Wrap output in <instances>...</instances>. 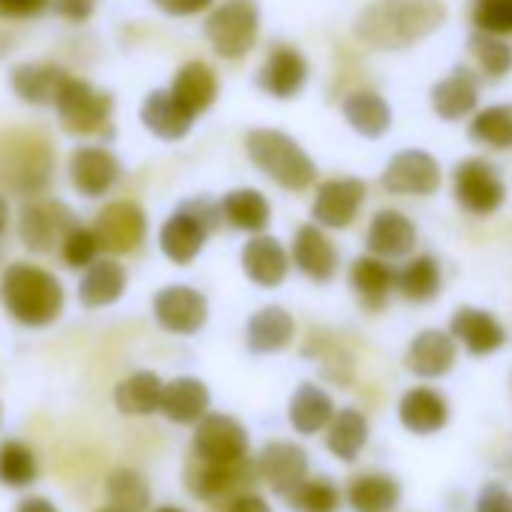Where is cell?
Returning <instances> with one entry per match:
<instances>
[{
    "label": "cell",
    "mask_w": 512,
    "mask_h": 512,
    "mask_svg": "<svg viewBox=\"0 0 512 512\" xmlns=\"http://www.w3.org/2000/svg\"><path fill=\"white\" fill-rule=\"evenodd\" d=\"M296 338V320L287 308L281 305H266L256 311L247 326H244V341L247 350L256 356H269V353H281L293 344Z\"/></svg>",
    "instance_id": "obj_27"
},
{
    "label": "cell",
    "mask_w": 512,
    "mask_h": 512,
    "mask_svg": "<svg viewBox=\"0 0 512 512\" xmlns=\"http://www.w3.org/2000/svg\"><path fill=\"white\" fill-rule=\"evenodd\" d=\"M244 151L250 163L260 169L281 190L302 193L317 184V163L311 154L284 130L256 127L244 136Z\"/></svg>",
    "instance_id": "obj_3"
},
{
    "label": "cell",
    "mask_w": 512,
    "mask_h": 512,
    "mask_svg": "<svg viewBox=\"0 0 512 512\" xmlns=\"http://www.w3.org/2000/svg\"><path fill=\"white\" fill-rule=\"evenodd\" d=\"M440 290H443V272L437 256L431 253L407 256V263L398 269L395 293L410 305H428L440 296Z\"/></svg>",
    "instance_id": "obj_32"
},
{
    "label": "cell",
    "mask_w": 512,
    "mask_h": 512,
    "mask_svg": "<svg viewBox=\"0 0 512 512\" xmlns=\"http://www.w3.org/2000/svg\"><path fill=\"white\" fill-rule=\"evenodd\" d=\"M455 359H458V341L452 338V332L422 329L404 353V368L413 377L440 380L455 368Z\"/></svg>",
    "instance_id": "obj_22"
},
{
    "label": "cell",
    "mask_w": 512,
    "mask_h": 512,
    "mask_svg": "<svg viewBox=\"0 0 512 512\" xmlns=\"http://www.w3.org/2000/svg\"><path fill=\"white\" fill-rule=\"evenodd\" d=\"M97 512H127V509H121V506H115V503H106V506L97 509Z\"/></svg>",
    "instance_id": "obj_54"
},
{
    "label": "cell",
    "mask_w": 512,
    "mask_h": 512,
    "mask_svg": "<svg viewBox=\"0 0 512 512\" xmlns=\"http://www.w3.org/2000/svg\"><path fill=\"white\" fill-rule=\"evenodd\" d=\"M112 109H115V100L112 94L94 88L91 82L85 79H76L70 76L67 85L61 88L58 100H55V112H58V121L67 133L73 136H91V133H100L109 118H112Z\"/></svg>",
    "instance_id": "obj_8"
},
{
    "label": "cell",
    "mask_w": 512,
    "mask_h": 512,
    "mask_svg": "<svg viewBox=\"0 0 512 512\" xmlns=\"http://www.w3.org/2000/svg\"><path fill=\"white\" fill-rule=\"evenodd\" d=\"M73 226H79L73 211L64 202L43 199V196L25 202L16 220V232L31 253H52L55 247L64 244Z\"/></svg>",
    "instance_id": "obj_9"
},
{
    "label": "cell",
    "mask_w": 512,
    "mask_h": 512,
    "mask_svg": "<svg viewBox=\"0 0 512 512\" xmlns=\"http://www.w3.org/2000/svg\"><path fill=\"white\" fill-rule=\"evenodd\" d=\"M398 269L389 266V260L377 253H362L350 266V290L356 293L359 305L371 314H380L389 305V296L395 293Z\"/></svg>",
    "instance_id": "obj_24"
},
{
    "label": "cell",
    "mask_w": 512,
    "mask_h": 512,
    "mask_svg": "<svg viewBox=\"0 0 512 512\" xmlns=\"http://www.w3.org/2000/svg\"><path fill=\"white\" fill-rule=\"evenodd\" d=\"M106 494H109V503H115L127 512H148L151 509V488L142 479V473H136L130 467L109 473Z\"/></svg>",
    "instance_id": "obj_44"
},
{
    "label": "cell",
    "mask_w": 512,
    "mask_h": 512,
    "mask_svg": "<svg viewBox=\"0 0 512 512\" xmlns=\"http://www.w3.org/2000/svg\"><path fill=\"white\" fill-rule=\"evenodd\" d=\"M398 419L410 434H437L449 422V401L431 386H413L398 401Z\"/></svg>",
    "instance_id": "obj_28"
},
{
    "label": "cell",
    "mask_w": 512,
    "mask_h": 512,
    "mask_svg": "<svg viewBox=\"0 0 512 512\" xmlns=\"http://www.w3.org/2000/svg\"><path fill=\"white\" fill-rule=\"evenodd\" d=\"M223 512H272V506L263 500V497H256L253 491H241V494H235L229 503H226V509Z\"/></svg>",
    "instance_id": "obj_51"
},
{
    "label": "cell",
    "mask_w": 512,
    "mask_h": 512,
    "mask_svg": "<svg viewBox=\"0 0 512 512\" xmlns=\"http://www.w3.org/2000/svg\"><path fill=\"white\" fill-rule=\"evenodd\" d=\"M290 266H293L290 250L269 232L250 235V241L241 247V272L247 275L250 284L263 290L281 287L290 275Z\"/></svg>",
    "instance_id": "obj_17"
},
{
    "label": "cell",
    "mask_w": 512,
    "mask_h": 512,
    "mask_svg": "<svg viewBox=\"0 0 512 512\" xmlns=\"http://www.w3.org/2000/svg\"><path fill=\"white\" fill-rule=\"evenodd\" d=\"M55 169L52 145L34 133H7L0 136V184L37 196L49 187Z\"/></svg>",
    "instance_id": "obj_4"
},
{
    "label": "cell",
    "mask_w": 512,
    "mask_h": 512,
    "mask_svg": "<svg viewBox=\"0 0 512 512\" xmlns=\"http://www.w3.org/2000/svg\"><path fill=\"white\" fill-rule=\"evenodd\" d=\"M419 241V232H416V223L398 211V208H380L371 223H368V232H365V247L368 253H377L383 260H407L413 253Z\"/></svg>",
    "instance_id": "obj_23"
},
{
    "label": "cell",
    "mask_w": 512,
    "mask_h": 512,
    "mask_svg": "<svg viewBox=\"0 0 512 512\" xmlns=\"http://www.w3.org/2000/svg\"><path fill=\"white\" fill-rule=\"evenodd\" d=\"M121 160L100 145H82L70 157V181L79 196L100 199L121 181Z\"/></svg>",
    "instance_id": "obj_20"
},
{
    "label": "cell",
    "mask_w": 512,
    "mask_h": 512,
    "mask_svg": "<svg viewBox=\"0 0 512 512\" xmlns=\"http://www.w3.org/2000/svg\"><path fill=\"white\" fill-rule=\"evenodd\" d=\"M100 238H97V232H94V226L88 229V226H73L70 232H67V238H64V244H61V260L70 266V269H79V272H85L91 263H97L100 260Z\"/></svg>",
    "instance_id": "obj_46"
},
{
    "label": "cell",
    "mask_w": 512,
    "mask_h": 512,
    "mask_svg": "<svg viewBox=\"0 0 512 512\" xmlns=\"http://www.w3.org/2000/svg\"><path fill=\"white\" fill-rule=\"evenodd\" d=\"M0 422H4V404H0Z\"/></svg>",
    "instance_id": "obj_56"
},
{
    "label": "cell",
    "mask_w": 512,
    "mask_h": 512,
    "mask_svg": "<svg viewBox=\"0 0 512 512\" xmlns=\"http://www.w3.org/2000/svg\"><path fill=\"white\" fill-rule=\"evenodd\" d=\"M335 413H338V410H335L332 395H329L323 386H317V383H302V386L293 392L290 407H287L290 425H293L299 434H305V437L326 431L329 422L335 419Z\"/></svg>",
    "instance_id": "obj_35"
},
{
    "label": "cell",
    "mask_w": 512,
    "mask_h": 512,
    "mask_svg": "<svg viewBox=\"0 0 512 512\" xmlns=\"http://www.w3.org/2000/svg\"><path fill=\"white\" fill-rule=\"evenodd\" d=\"M190 455L199 461H211V464H238L250 458V434L235 416L205 413L196 422Z\"/></svg>",
    "instance_id": "obj_10"
},
{
    "label": "cell",
    "mask_w": 512,
    "mask_h": 512,
    "mask_svg": "<svg viewBox=\"0 0 512 512\" xmlns=\"http://www.w3.org/2000/svg\"><path fill=\"white\" fill-rule=\"evenodd\" d=\"M365 443H368V419H365V413L356 410V407L338 410L335 419L326 428V449L338 461L353 464L362 455Z\"/></svg>",
    "instance_id": "obj_39"
},
{
    "label": "cell",
    "mask_w": 512,
    "mask_h": 512,
    "mask_svg": "<svg viewBox=\"0 0 512 512\" xmlns=\"http://www.w3.org/2000/svg\"><path fill=\"white\" fill-rule=\"evenodd\" d=\"M290 256L293 266L314 284H329L341 269V253L320 223H305L296 229Z\"/></svg>",
    "instance_id": "obj_16"
},
{
    "label": "cell",
    "mask_w": 512,
    "mask_h": 512,
    "mask_svg": "<svg viewBox=\"0 0 512 512\" xmlns=\"http://www.w3.org/2000/svg\"><path fill=\"white\" fill-rule=\"evenodd\" d=\"M253 473L256 464L250 458L238 461V464H211V461H199L190 455L187 467H184V485L196 500H217V497H235L244 491V485L256 482Z\"/></svg>",
    "instance_id": "obj_14"
},
{
    "label": "cell",
    "mask_w": 512,
    "mask_h": 512,
    "mask_svg": "<svg viewBox=\"0 0 512 512\" xmlns=\"http://www.w3.org/2000/svg\"><path fill=\"white\" fill-rule=\"evenodd\" d=\"M7 226H10V202L4 199V193H0V235L7 232Z\"/></svg>",
    "instance_id": "obj_53"
},
{
    "label": "cell",
    "mask_w": 512,
    "mask_h": 512,
    "mask_svg": "<svg viewBox=\"0 0 512 512\" xmlns=\"http://www.w3.org/2000/svg\"><path fill=\"white\" fill-rule=\"evenodd\" d=\"M455 205L470 217H491L506 202V181L485 157H464L452 169Z\"/></svg>",
    "instance_id": "obj_7"
},
{
    "label": "cell",
    "mask_w": 512,
    "mask_h": 512,
    "mask_svg": "<svg viewBox=\"0 0 512 512\" xmlns=\"http://www.w3.org/2000/svg\"><path fill=\"white\" fill-rule=\"evenodd\" d=\"M127 293V269L118 260H97L79 281V302L88 311L109 308Z\"/></svg>",
    "instance_id": "obj_34"
},
{
    "label": "cell",
    "mask_w": 512,
    "mask_h": 512,
    "mask_svg": "<svg viewBox=\"0 0 512 512\" xmlns=\"http://www.w3.org/2000/svg\"><path fill=\"white\" fill-rule=\"evenodd\" d=\"M220 217V205H211L208 199H190L178 205L160 226L163 256L175 266H190L205 250V241L220 223Z\"/></svg>",
    "instance_id": "obj_5"
},
{
    "label": "cell",
    "mask_w": 512,
    "mask_h": 512,
    "mask_svg": "<svg viewBox=\"0 0 512 512\" xmlns=\"http://www.w3.org/2000/svg\"><path fill=\"white\" fill-rule=\"evenodd\" d=\"M211 407V392L196 377H175L163 389L160 413L175 425H196Z\"/></svg>",
    "instance_id": "obj_33"
},
{
    "label": "cell",
    "mask_w": 512,
    "mask_h": 512,
    "mask_svg": "<svg viewBox=\"0 0 512 512\" xmlns=\"http://www.w3.org/2000/svg\"><path fill=\"white\" fill-rule=\"evenodd\" d=\"M428 103H431V112L446 124L467 121L479 109V79L467 67H452L431 88Z\"/></svg>",
    "instance_id": "obj_21"
},
{
    "label": "cell",
    "mask_w": 512,
    "mask_h": 512,
    "mask_svg": "<svg viewBox=\"0 0 512 512\" xmlns=\"http://www.w3.org/2000/svg\"><path fill=\"white\" fill-rule=\"evenodd\" d=\"M217 205H220L223 220L232 229L247 232V235L266 232L272 223V202L263 190H256V187H235V190L223 193Z\"/></svg>",
    "instance_id": "obj_30"
},
{
    "label": "cell",
    "mask_w": 512,
    "mask_h": 512,
    "mask_svg": "<svg viewBox=\"0 0 512 512\" xmlns=\"http://www.w3.org/2000/svg\"><path fill=\"white\" fill-rule=\"evenodd\" d=\"M169 91L199 118L214 106L220 94V82H217V73L205 61H187L184 67H178Z\"/></svg>",
    "instance_id": "obj_36"
},
{
    "label": "cell",
    "mask_w": 512,
    "mask_h": 512,
    "mask_svg": "<svg viewBox=\"0 0 512 512\" xmlns=\"http://www.w3.org/2000/svg\"><path fill=\"white\" fill-rule=\"evenodd\" d=\"M52 4H55V13L58 16H64L67 22L82 25V22H88L97 13L100 0H52Z\"/></svg>",
    "instance_id": "obj_50"
},
{
    "label": "cell",
    "mask_w": 512,
    "mask_h": 512,
    "mask_svg": "<svg viewBox=\"0 0 512 512\" xmlns=\"http://www.w3.org/2000/svg\"><path fill=\"white\" fill-rule=\"evenodd\" d=\"M151 4L172 19H190V16L208 13L214 7V0H151Z\"/></svg>",
    "instance_id": "obj_48"
},
{
    "label": "cell",
    "mask_w": 512,
    "mask_h": 512,
    "mask_svg": "<svg viewBox=\"0 0 512 512\" xmlns=\"http://www.w3.org/2000/svg\"><path fill=\"white\" fill-rule=\"evenodd\" d=\"M154 320L169 335H196L208 323V299L187 284L163 287L151 302Z\"/></svg>",
    "instance_id": "obj_15"
},
{
    "label": "cell",
    "mask_w": 512,
    "mask_h": 512,
    "mask_svg": "<svg viewBox=\"0 0 512 512\" xmlns=\"http://www.w3.org/2000/svg\"><path fill=\"white\" fill-rule=\"evenodd\" d=\"M446 22L443 0H374L356 22L353 34L359 43L377 52H404L437 34Z\"/></svg>",
    "instance_id": "obj_1"
},
{
    "label": "cell",
    "mask_w": 512,
    "mask_h": 512,
    "mask_svg": "<svg viewBox=\"0 0 512 512\" xmlns=\"http://www.w3.org/2000/svg\"><path fill=\"white\" fill-rule=\"evenodd\" d=\"M154 512H184L181 506H157Z\"/></svg>",
    "instance_id": "obj_55"
},
{
    "label": "cell",
    "mask_w": 512,
    "mask_h": 512,
    "mask_svg": "<svg viewBox=\"0 0 512 512\" xmlns=\"http://www.w3.org/2000/svg\"><path fill=\"white\" fill-rule=\"evenodd\" d=\"M470 142L488 151H509L512 148V103H494L476 109L467 124Z\"/></svg>",
    "instance_id": "obj_40"
},
{
    "label": "cell",
    "mask_w": 512,
    "mask_h": 512,
    "mask_svg": "<svg viewBox=\"0 0 512 512\" xmlns=\"http://www.w3.org/2000/svg\"><path fill=\"white\" fill-rule=\"evenodd\" d=\"M40 476L37 458L28 443L22 440H4L0 443V482L10 488H28Z\"/></svg>",
    "instance_id": "obj_43"
},
{
    "label": "cell",
    "mask_w": 512,
    "mask_h": 512,
    "mask_svg": "<svg viewBox=\"0 0 512 512\" xmlns=\"http://www.w3.org/2000/svg\"><path fill=\"white\" fill-rule=\"evenodd\" d=\"M260 4L256 0H223L208 10L205 40L223 61H241L260 40Z\"/></svg>",
    "instance_id": "obj_6"
},
{
    "label": "cell",
    "mask_w": 512,
    "mask_h": 512,
    "mask_svg": "<svg viewBox=\"0 0 512 512\" xmlns=\"http://www.w3.org/2000/svg\"><path fill=\"white\" fill-rule=\"evenodd\" d=\"M70 73L61 64H40L28 61L10 70V88L31 106H55L61 88L67 85Z\"/></svg>",
    "instance_id": "obj_29"
},
{
    "label": "cell",
    "mask_w": 512,
    "mask_h": 512,
    "mask_svg": "<svg viewBox=\"0 0 512 512\" xmlns=\"http://www.w3.org/2000/svg\"><path fill=\"white\" fill-rule=\"evenodd\" d=\"M449 332L452 338L476 359L482 356H491L497 353L503 344H506V329L503 323L491 314V311H482V308H458L449 320Z\"/></svg>",
    "instance_id": "obj_26"
},
{
    "label": "cell",
    "mask_w": 512,
    "mask_h": 512,
    "mask_svg": "<svg viewBox=\"0 0 512 512\" xmlns=\"http://www.w3.org/2000/svg\"><path fill=\"white\" fill-rule=\"evenodd\" d=\"M365 196H368V184L356 175L326 178L317 184V193L311 202V217H314V223H320L326 229H347L359 217Z\"/></svg>",
    "instance_id": "obj_12"
},
{
    "label": "cell",
    "mask_w": 512,
    "mask_h": 512,
    "mask_svg": "<svg viewBox=\"0 0 512 512\" xmlns=\"http://www.w3.org/2000/svg\"><path fill=\"white\" fill-rule=\"evenodd\" d=\"M166 383L154 371H133L115 386V407L124 416H151L160 410Z\"/></svg>",
    "instance_id": "obj_38"
},
{
    "label": "cell",
    "mask_w": 512,
    "mask_h": 512,
    "mask_svg": "<svg viewBox=\"0 0 512 512\" xmlns=\"http://www.w3.org/2000/svg\"><path fill=\"white\" fill-rule=\"evenodd\" d=\"M476 512H512V491L503 482H485L476 497Z\"/></svg>",
    "instance_id": "obj_47"
},
{
    "label": "cell",
    "mask_w": 512,
    "mask_h": 512,
    "mask_svg": "<svg viewBox=\"0 0 512 512\" xmlns=\"http://www.w3.org/2000/svg\"><path fill=\"white\" fill-rule=\"evenodd\" d=\"M16 512H58V506L52 500H46V497H25L16 506Z\"/></svg>",
    "instance_id": "obj_52"
},
{
    "label": "cell",
    "mask_w": 512,
    "mask_h": 512,
    "mask_svg": "<svg viewBox=\"0 0 512 512\" xmlns=\"http://www.w3.org/2000/svg\"><path fill=\"white\" fill-rule=\"evenodd\" d=\"M0 305L16 323L28 329H43L61 317L67 296L64 284L52 272L34 263H10L0 275Z\"/></svg>",
    "instance_id": "obj_2"
},
{
    "label": "cell",
    "mask_w": 512,
    "mask_h": 512,
    "mask_svg": "<svg viewBox=\"0 0 512 512\" xmlns=\"http://www.w3.org/2000/svg\"><path fill=\"white\" fill-rule=\"evenodd\" d=\"M139 121L151 136H157L163 142H181L193 130L196 115L169 88H157L142 100Z\"/></svg>",
    "instance_id": "obj_25"
},
{
    "label": "cell",
    "mask_w": 512,
    "mask_h": 512,
    "mask_svg": "<svg viewBox=\"0 0 512 512\" xmlns=\"http://www.w3.org/2000/svg\"><path fill=\"white\" fill-rule=\"evenodd\" d=\"M284 500L293 512H341L344 503L341 488L326 476H308Z\"/></svg>",
    "instance_id": "obj_42"
},
{
    "label": "cell",
    "mask_w": 512,
    "mask_h": 512,
    "mask_svg": "<svg viewBox=\"0 0 512 512\" xmlns=\"http://www.w3.org/2000/svg\"><path fill=\"white\" fill-rule=\"evenodd\" d=\"M94 232L106 253L124 256V253H133L145 241L148 214L142 205H136L130 199H118V202H109L106 208H100V214L94 217Z\"/></svg>",
    "instance_id": "obj_13"
},
{
    "label": "cell",
    "mask_w": 512,
    "mask_h": 512,
    "mask_svg": "<svg viewBox=\"0 0 512 512\" xmlns=\"http://www.w3.org/2000/svg\"><path fill=\"white\" fill-rule=\"evenodd\" d=\"M353 512H395L401 503V482L389 473H359L347 485Z\"/></svg>",
    "instance_id": "obj_37"
},
{
    "label": "cell",
    "mask_w": 512,
    "mask_h": 512,
    "mask_svg": "<svg viewBox=\"0 0 512 512\" xmlns=\"http://www.w3.org/2000/svg\"><path fill=\"white\" fill-rule=\"evenodd\" d=\"M341 115L350 124L353 133L365 139H380L392 130V106L386 103L383 94L359 88L341 100Z\"/></svg>",
    "instance_id": "obj_31"
},
{
    "label": "cell",
    "mask_w": 512,
    "mask_h": 512,
    "mask_svg": "<svg viewBox=\"0 0 512 512\" xmlns=\"http://www.w3.org/2000/svg\"><path fill=\"white\" fill-rule=\"evenodd\" d=\"M308 76V58L296 46H275L256 70V85L272 100H293L305 91Z\"/></svg>",
    "instance_id": "obj_18"
},
{
    "label": "cell",
    "mask_w": 512,
    "mask_h": 512,
    "mask_svg": "<svg viewBox=\"0 0 512 512\" xmlns=\"http://www.w3.org/2000/svg\"><path fill=\"white\" fill-rule=\"evenodd\" d=\"M440 181H443V172H440L437 157H431L422 148L398 151L380 175L383 190L392 196H422L425 199L440 190Z\"/></svg>",
    "instance_id": "obj_11"
},
{
    "label": "cell",
    "mask_w": 512,
    "mask_h": 512,
    "mask_svg": "<svg viewBox=\"0 0 512 512\" xmlns=\"http://www.w3.org/2000/svg\"><path fill=\"white\" fill-rule=\"evenodd\" d=\"M52 0H0V19H34Z\"/></svg>",
    "instance_id": "obj_49"
},
{
    "label": "cell",
    "mask_w": 512,
    "mask_h": 512,
    "mask_svg": "<svg viewBox=\"0 0 512 512\" xmlns=\"http://www.w3.org/2000/svg\"><path fill=\"white\" fill-rule=\"evenodd\" d=\"M467 52L476 61L479 73L488 76L491 82H497V79L512 73V46H509L506 37L473 31V37L467 40Z\"/></svg>",
    "instance_id": "obj_41"
},
{
    "label": "cell",
    "mask_w": 512,
    "mask_h": 512,
    "mask_svg": "<svg viewBox=\"0 0 512 512\" xmlns=\"http://www.w3.org/2000/svg\"><path fill=\"white\" fill-rule=\"evenodd\" d=\"M256 470L260 479L281 497H287L296 485H302L311 473V458L305 446L290 443V440H272L260 449L256 458Z\"/></svg>",
    "instance_id": "obj_19"
},
{
    "label": "cell",
    "mask_w": 512,
    "mask_h": 512,
    "mask_svg": "<svg viewBox=\"0 0 512 512\" xmlns=\"http://www.w3.org/2000/svg\"><path fill=\"white\" fill-rule=\"evenodd\" d=\"M470 22L482 34L512 37V0H470Z\"/></svg>",
    "instance_id": "obj_45"
}]
</instances>
